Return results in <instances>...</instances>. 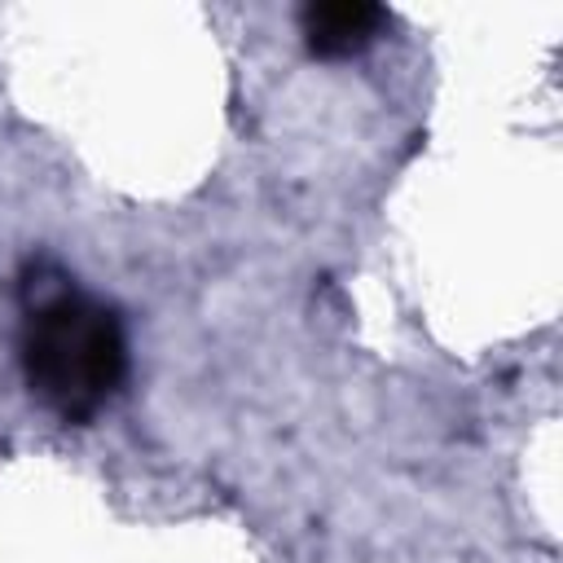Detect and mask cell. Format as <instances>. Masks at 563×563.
I'll use <instances>...</instances> for the list:
<instances>
[{
	"label": "cell",
	"instance_id": "6da1fadb",
	"mask_svg": "<svg viewBox=\"0 0 563 563\" xmlns=\"http://www.w3.org/2000/svg\"><path fill=\"white\" fill-rule=\"evenodd\" d=\"M22 374L31 396L62 422H92L128 374V334L114 303L84 295L70 282L40 290L22 321Z\"/></svg>",
	"mask_w": 563,
	"mask_h": 563
},
{
	"label": "cell",
	"instance_id": "7a4b0ae2",
	"mask_svg": "<svg viewBox=\"0 0 563 563\" xmlns=\"http://www.w3.org/2000/svg\"><path fill=\"white\" fill-rule=\"evenodd\" d=\"M383 26H387V9L369 4V0H321V4L299 9V35H303L308 53L325 57V62L365 53Z\"/></svg>",
	"mask_w": 563,
	"mask_h": 563
}]
</instances>
